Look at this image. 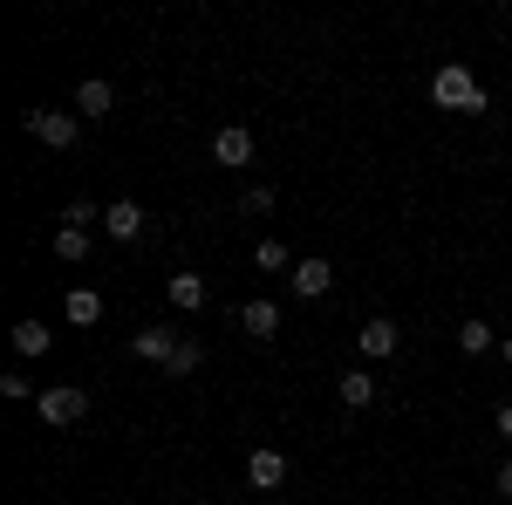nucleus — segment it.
<instances>
[{"mask_svg":"<svg viewBox=\"0 0 512 505\" xmlns=\"http://www.w3.org/2000/svg\"><path fill=\"white\" fill-rule=\"evenodd\" d=\"M431 103L437 110H485V82H478L465 62H444L431 76Z\"/></svg>","mask_w":512,"mask_h":505,"instance_id":"obj_1","label":"nucleus"},{"mask_svg":"<svg viewBox=\"0 0 512 505\" xmlns=\"http://www.w3.org/2000/svg\"><path fill=\"white\" fill-rule=\"evenodd\" d=\"M21 130H28V137H41L48 151H76L82 117H76V110H28V117H21Z\"/></svg>","mask_w":512,"mask_h":505,"instance_id":"obj_2","label":"nucleus"},{"mask_svg":"<svg viewBox=\"0 0 512 505\" xmlns=\"http://www.w3.org/2000/svg\"><path fill=\"white\" fill-rule=\"evenodd\" d=\"M35 410H41V424L69 430V424H82V417H89V389L55 383V389H41V396H35Z\"/></svg>","mask_w":512,"mask_h":505,"instance_id":"obj_3","label":"nucleus"},{"mask_svg":"<svg viewBox=\"0 0 512 505\" xmlns=\"http://www.w3.org/2000/svg\"><path fill=\"white\" fill-rule=\"evenodd\" d=\"M103 233L130 246V239H144V233H151V212H144L137 198H110V205H103Z\"/></svg>","mask_w":512,"mask_h":505,"instance_id":"obj_4","label":"nucleus"},{"mask_svg":"<svg viewBox=\"0 0 512 505\" xmlns=\"http://www.w3.org/2000/svg\"><path fill=\"white\" fill-rule=\"evenodd\" d=\"M355 349H362V362H390L403 349V328H396L390 314H376L369 328H355Z\"/></svg>","mask_w":512,"mask_h":505,"instance_id":"obj_5","label":"nucleus"},{"mask_svg":"<svg viewBox=\"0 0 512 505\" xmlns=\"http://www.w3.org/2000/svg\"><path fill=\"white\" fill-rule=\"evenodd\" d=\"M287 287H294V301H321V294H328V287H335V267H328V260H294V273H287Z\"/></svg>","mask_w":512,"mask_h":505,"instance_id":"obj_6","label":"nucleus"},{"mask_svg":"<svg viewBox=\"0 0 512 505\" xmlns=\"http://www.w3.org/2000/svg\"><path fill=\"white\" fill-rule=\"evenodd\" d=\"M212 164H226V171H246V164H253V130L226 123V130L212 137Z\"/></svg>","mask_w":512,"mask_h":505,"instance_id":"obj_7","label":"nucleus"},{"mask_svg":"<svg viewBox=\"0 0 512 505\" xmlns=\"http://www.w3.org/2000/svg\"><path fill=\"white\" fill-rule=\"evenodd\" d=\"M178 328H137L130 335V355H144V362H158V369H171V355H178Z\"/></svg>","mask_w":512,"mask_h":505,"instance_id":"obj_8","label":"nucleus"},{"mask_svg":"<svg viewBox=\"0 0 512 505\" xmlns=\"http://www.w3.org/2000/svg\"><path fill=\"white\" fill-rule=\"evenodd\" d=\"M246 485H253V492H274V485H287V458H280L274 444H260V451L246 458Z\"/></svg>","mask_w":512,"mask_h":505,"instance_id":"obj_9","label":"nucleus"},{"mask_svg":"<svg viewBox=\"0 0 512 505\" xmlns=\"http://www.w3.org/2000/svg\"><path fill=\"white\" fill-rule=\"evenodd\" d=\"M239 328H246L253 342H274V335H280V301H267V294L246 301V308H239Z\"/></svg>","mask_w":512,"mask_h":505,"instance_id":"obj_10","label":"nucleus"},{"mask_svg":"<svg viewBox=\"0 0 512 505\" xmlns=\"http://www.w3.org/2000/svg\"><path fill=\"white\" fill-rule=\"evenodd\" d=\"M164 294H171V308H178V314H198L205 301H212V294H205V273H171Z\"/></svg>","mask_w":512,"mask_h":505,"instance_id":"obj_11","label":"nucleus"},{"mask_svg":"<svg viewBox=\"0 0 512 505\" xmlns=\"http://www.w3.org/2000/svg\"><path fill=\"white\" fill-rule=\"evenodd\" d=\"M110 103H117V89H110V82L103 76H89V82H76V117H110Z\"/></svg>","mask_w":512,"mask_h":505,"instance_id":"obj_12","label":"nucleus"},{"mask_svg":"<svg viewBox=\"0 0 512 505\" xmlns=\"http://www.w3.org/2000/svg\"><path fill=\"white\" fill-rule=\"evenodd\" d=\"M335 396H342L349 410H369V403H376V376H369V369H342V376H335Z\"/></svg>","mask_w":512,"mask_h":505,"instance_id":"obj_13","label":"nucleus"},{"mask_svg":"<svg viewBox=\"0 0 512 505\" xmlns=\"http://www.w3.org/2000/svg\"><path fill=\"white\" fill-rule=\"evenodd\" d=\"M48 349H55V328H41V321H14V355L35 362V355H48Z\"/></svg>","mask_w":512,"mask_h":505,"instance_id":"obj_14","label":"nucleus"},{"mask_svg":"<svg viewBox=\"0 0 512 505\" xmlns=\"http://www.w3.org/2000/svg\"><path fill=\"white\" fill-rule=\"evenodd\" d=\"M62 314H69L76 328H89V321H103V294H96V287H76V294L62 301Z\"/></svg>","mask_w":512,"mask_h":505,"instance_id":"obj_15","label":"nucleus"},{"mask_svg":"<svg viewBox=\"0 0 512 505\" xmlns=\"http://www.w3.org/2000/svg\"><path fill=\"white\" fill-rule=\"evenodd\" d=\"M458 349L465 355H492L499 349V328H492V321H465V328H458Z\"/></svg>","mask_w":512,"mask_h":505,"instance_id":"obj_16","label":"nucleus"},{"mask_svg":"<svg viewBox=\"0 0 512 505\" xmlns=\"http://www.w3.org/2000/svg\"><path fill=\"white\" fill-rule=\"evenodd\" d=\"M253 267L260 273H294V253H287L280 239H260V246H253Z\"/></svg>","mask_w":512,"mask_h":505,"instance_id":"obj_17","label":"nucleus"},{"mask_svg":"<svg viewBox=\"0 0 512 505\" xmlns=\"http://www.w3.org/2000/svg\"><path fill=\"white\" fill-rule=\"evenodd\" d=\"M55 260H69V267L89 260V233H82V226H62V233H55Z\"/></svg>","mask_w":512,"mask_h":505,"instance_id":"obj_18","label":"nucleus"},{"mask_svg":"<svg viewBox=\"0 0 512 505\" xmlns=\"http://www.w3.org/2000/svg\"><path fill=\"white\" fill-rule=\"evenodd\" d=\"M198 369H205V349L185 335V342H178V355H171V376H198Z\"/></svg>","mask_w":512,"mask_h":505,"instance_id":"obj_19","label":"nucleus"},{"mask_svg":"<svg viewBox=\"0 0 512 505\" xmlns=\"http://www.w3.org/2000/svg\"><path fill=\"white\" fill-rule=\"evenodd\" d=\"M62 226H82V233H89V226H103V212H96V205H89V198H76V205H69V212H62Z\"/></svg>","mask_w":512,"mask_h":505,"instance_id":"obj_20","label":"nucleus"},{"mask_svg":"<svg viewBox=\"0 0 512 505\" xmlns=\"http://www.w3.org/2000/svg\"><path fill=\"white\" fill-rule=\"evenodd\" d=\"M239 212H253V219H260V212H274V185H253V192L239 198Z\"/></svg>","mask_w":512,"mask_h":505,"instance_id":"obj_21","label":"nucleus"},{"mask_svg":"<svg viewBox=\"0 0 512 505\" xmlns=\"http://www.w3.org/2000/svg\"><path fill=\"white\" fill-rule=\"evenodd\" d=\"M0 396H14V403H35V383L14 369V376H0Z\"/></svg>","mask_w":512,"mask_h":505,"instance_id":"obj_22","label":"nucleus"},{"mask_svg":"<svg viewBox=\"0 0 512 505\" xmlns=\"http://www.w3.org/2000/svg\"><path fill=\"white\" fill-rule=\"evenodd\" d=\"M499 499H512V458L499 465Z\"/></svg>","mask_w":512,"mask_h":505,"instance_id":"obj_23","label":"nucleus"},{"mask_svg":"<svg viewBox=\"0 0 512 505\" xmlns=\"http://www.w3.org/2000/svg\"><path fill=\"white\" fill-rule=\"evenodd\" d=\"M499 437H512V403H499Z\"/></svg>","mask_w":512,"mask_h":505,"instance_id":"obj_24","label":"nucleus"},{"mask_svg":"<svg viewBox=\"0 0 512 505\" xmlns=\"http://www.w3.org/2000/svg\"><path fill=\"white\" fill-rule=\"evenodd\" d=\"M499 355H506V362H512V328H506V335H499Z\"/></svg>","mask_w":512,"mask_h":505,"instance_id":"obj_25","label":"nucleus"}]
</instances>
